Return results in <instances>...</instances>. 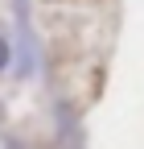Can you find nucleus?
<instances>
[{"instance_id": "1", "label": "nucleus", "mask_w": 144, "mask_h": 149, "mask_svg": "<svg viewBox=\"0 0 144 149\" xmlns=\"http://www.w3.org/2000/svg\"><path fill=\"white\" fill-rule=\"evenodd\" d=\"M4 62H8V46L0 42V66H4Z\"/></svg>"}]
</instances>
